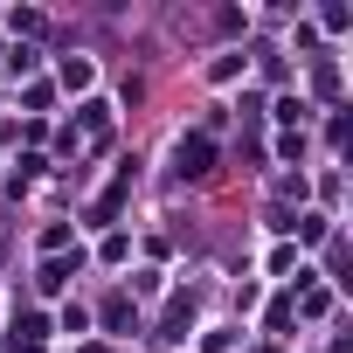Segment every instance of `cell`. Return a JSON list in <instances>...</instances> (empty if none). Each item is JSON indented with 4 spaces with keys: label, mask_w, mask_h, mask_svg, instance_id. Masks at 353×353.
<instances>
[{
    "label": "cell",
    "mask_w": 353,
    "mask_h": 353,
    "mask_svg": "<svg viewBox=\"0 0 353 353\" xmlns=\"http://www.w3.org/2000/svg\"><path fill=\"white\" fill-rule=\"evenodd\" d=\"M173 166H181V173H208L215 166V139H201V132L181 139V145H173Z\"/></svg>",
    "instance_id": "1"
}]
</instances>
